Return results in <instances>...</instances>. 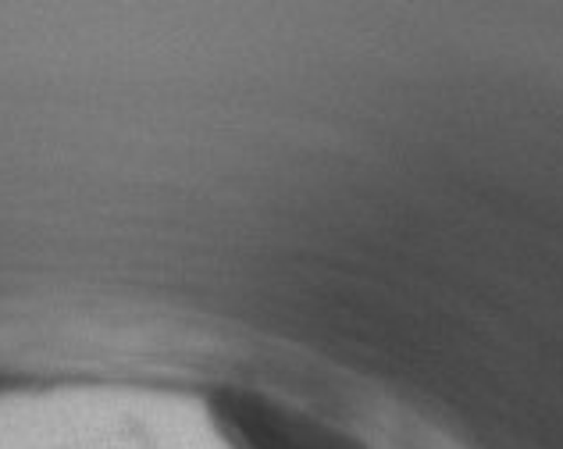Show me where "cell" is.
<instances>
[{"mask_svg":"<svg viewBox=\"0 0 563 449\" xmlns=\"http://www.w3.org/2000/svg\"><path fill=\"white\" fill-rule=\"evenodd\" d=\"M214 417L240 449H378L318 414L254 388H221Z\"/></svg>","mask_w":563,"mask_h":449,"instance_id":"6da1fadb","label":"cell"}]
</instances>
